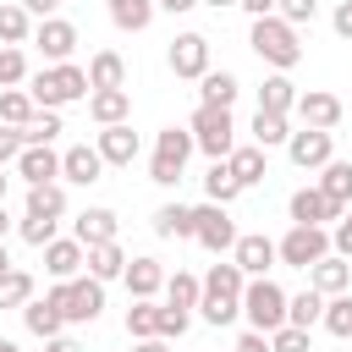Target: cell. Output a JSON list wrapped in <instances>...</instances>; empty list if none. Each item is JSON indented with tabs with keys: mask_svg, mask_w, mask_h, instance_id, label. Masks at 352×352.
I'll use <instances>...</instances> for the list:
<instances>
[{
	"mask_svg": "<svg viewBox=\"0 0 352 352\" xmlns=\"http://www.w3.org/2000/svg\"><path fill=\"white\" fill-rule=\"evenodd\" d=\"M154 6H160V11H170V16H182V11H192L198 0H154Z\"/></svg>",
	"mask_w": 352,
	"mask_h": 352,
	"instance_id": "58",
	"label": "cell"
},
{
	"mask_svg": "<svg viewBox=\"0 0 352 352\" xmlns=\"http://www.w3.org/2000/svg\"><path fill=\"white\" fill-rule=\"evenodd\" d=\"M28 297H33V275H28V270H16V264H11V270H6V275H0V308H22V302H28Z\"/></svg>",
	"mask_w": 352,
	"mask_h": 352,
	"instance_id": "42",
	"label": "cell"
},
{
	"mask_svg": "<svg viewBox=\"0 0 352 352\" xmlns=\"http://www.w3.org/2000/svg\"><path fill=\"white\" fill-rule=\"evenodd\" d=\"M33 38V16L11 0V6H0V44H28Z\"/></svg>",
	"mask_w": 352,
	"mask_h": 352,
	"instance_id": "38",
	"label": "cell"
},
{
	"mask_svg": "<svg viewBox=\"0 0 352 352\" xmlns=\"http://www.w3.org/2000/svg\"><path fill=\"white\" fill-rule=\"evenodd\" d=\"M330 28H336L341 38H352V0H341V6H336V16H330Z\"/></svg>",
	"mask_w": 352,
	"mask_h": 352,
	"instance_id": "54",
	"label": "cell"
},
{
	"mask_svg": "<svg viewBox=\"0 0 352 352\" xmlns=\"http://www.w3.org/2000/svg\"><path fill=\"white\" fill-rule=\"evenodd\" d=\"M198 297H204V280H198V275H187V270L165 275V302H176V308H198Z\"/></svg>",
	"mask_w": 352,
	"mask_h": 352,
	"instance_id": "37",
	"label": "cell"
},
{
	"mask_svg": "<svg viewBox=\"0 0 352 352\" xmlns=\"http://www.w3.org/2000/svg\"><path fill=\"white\" fill-rule=\"evenodd\" d=\"M319 324H324L330 336H352V297H346V292L324 297V314H319Z\"/></svg>",
	"mask_w": 352,
	"mask_h": 352,
	"instance_id": "41",
	"label": "cell"
},
{
	"mask_svg": "<svg viewBox=\"0 0 352 352\" xmlns=\"http://www.w3.org/2000/svg\"><path fill=\"white\" fill-rule=\"evenodd\" d=\"M60 176H66V182H77V187L99 182V176H104V160H99V148H94V143H77V148H66V154H60Z\"/></svg>",
	"mask_w": 352,
	"mask_h": 352,
	"instance_id": "19",
	"label": "cell"
},
{
	"mask_svg": "<svg viewBox=\"0 0 352 352\" xmlns=\"http://www.w3.org/2000/svg\"><path fill=\"white\" fill-rule=\"evenodd\" d=\"M50 236H55V220L50 214H22V242L28 248H44Z\"/></svg>",
	"mask_w": 352,
	"mask_h": 352,
	"instance_id": "48",
	"label": "cell"
},
{
	"mask_svg": "<svg viewBox=\"0 0 352 352\" xmlns=\"http://www.w3.org/2000/svg\"><path fill=\"white\" fill-rule=\"evenodd\" d=\"M132 352H170V346H165V341H160V336H148V341H138V346H132Z\"/></svg>",
	"mask_w": 352,
	"mask_h": 352,
	"instance_id": "59",
	"label": "cell"
},
{
	"mask_svg": "<svg viewBox=\"0 0 352 352\" xmlns=\"http://www.w3.org/2000/svg\"><path fill=\"white\" fill-rule=\"evenodd\" d=\"M319 314H324V297L308 286V292H297V297H286V324H297V330H314L319 324Z\"/></svg>",
	"mask_w": 352,
	"mask_h": 352,
	"instance_id": "31",
	"label": "cell"
},
{
	"mask_svg": "<svg viewBox=\"0 0 352 352\" xmlns=\"http://www.w3.org/2000/svg\"><path fill=\"white\" fill-rule=\"evenodd\" d=\"M248 44H253V55H258L264 66H275V72H292V66L302 60L297 28H292V22H280V16H253V33H248Z\"/></svg>",
	"mask_w": 352,
	"mask_h": 352,
	"instance_id": "2",
	"label": "cell"
},
{
	"mask_svg": "<svg viewBox=\"0 0 352 352\" xmlns=\"http://www.w3.org/2000/svg\"><path fill=\"white\" fill-rule=\"evenodd\" d=\"M82 253H88V248H82L77 236H50V242H44V270H50L55 280H72V275L82 270Z\"/></svg>",
	"mask_w": 352,
	"mask_h": 352,
	"instance_id": "16",
	"label": "cell"
},
{
	"mask_svg": "<svg viewBox=\"0 0 352 352\" xmlns=\"http://www.w3.org/2000/svg\"><path fill=\"white\" fill-rule=\"evenodd\" d=\"M72 236L82 248H99V242H116V209H82L72 220Z\"/></svg>",
	"mask_w": 352,
	"mask_h": 352,
	"instance_id": "20",
	"label": "cell"
},
{
	"mask_svg": "<svg viewBox=\"0 0 352 352\" xmlns=\"http://www.w3.org/2000/svg\"><path fill=\"white\" fill-rule=\"evenodd\" d=\"M44 352H82V346H77L72 336H50V341H44Z\"/></svg>",
	"mask_w": 352,
	"mask_h": 352,
	"instance_id": "57",
	"label": "cell"
},
{
	"mask_svg": "<svg viewBox=\"0 0 352 352\" xmlns=\"http://www.w3.org/2000/svg\"><path fill=\"white\" fill-rule=\"evenodd\" d=\"M16 82H28V55L22 44H0V88H16Z\"/></svg>",
	"mask_w": 352,
	"mask_h": 352,
	"instance_id": "44",
	"label": "cell"
},
{
	"mask_svg": "<svg viewBox=\"0 0 352 352\" xmlns=\"http://www.w3.org/2000/svg\"><path fill=\"white\" fill-rule=\"evenodd\" d=\"M154 236H192V209L187 204H160L154 209Z\"/></svg>",
	"mask_w": 352,
	"mask_h": 352,
	"instance_id": "33",
	"label": "cell"
},
{
	"mask_svg": "<svg viewBox=\"0 0 352 352\" xmlns=\"http://www.w3.org/2000/svg\"><path fill=\"white\" fill-rule=\"evenodd\" d=\"M33 110H38V104H33L28 88H0V121H6V126H22Z\"/></svg>",
	"mask_w": 352,
	"mask_h": 352,
	"instance_id": "39",
	"label": "cell"
},
{
	"mask_svg": "<svg viewBox=\"0 0 352 352\" xmlns=\"http://www.w3.org/2000/svg\"><path fill=\"white\" fill-rule=\"evenodd\" d=\"M94 148H99V160H104V165H132V160H138V132H132L126 121H116V126H104V132H99V143H94Z\"/></svg>",
	"mask_w": 352,
	"mask_h": 352,
	"instance_id": "18",
	"label": "cell"
},
{
	"mask_svg": "<svg viewBox=\"0 0 352 352\" xmlns=\"http://www.w3.org/2000/svg\"><path fill=\"white\" fill-rule=\"evenodd\" d=\"M270 352H314V346H308V330L280 324V330H270Z\"/></svg>",
	"mask_w": 352,
	"mask_h": 352,
	"instance_id": "46",
	"label": "cell"
},
{
	"mask_svg": "<svg viewBox=\"0 0 352 352\" xmlns=\"http://www.w3.org/2000/svg\"><path fill=\"white\" fill-rule=\"evenodd\" d=\"M16 132H22V148H28V143H55L66 126H60V116H55V110H33Z\"/></svg>",
	"mask_w": 352,
	"mask_h": 352,
	"instance_id": "32",
	"label": "cell"
},
{
	"mask_svg": "<svg viewBox=\"0 0 352 352\" xmlns=\"http://www.w3.org/2000/svg\"><path fill=\"white\" fill-rule=\"evenodd\" d=\"M22 319H28V330H33V336H44V341H50V336H60V324H66V314H60V302H55V297H44V302H33V297H28V302H22Z\"/></svg>",
	"mask_w": 352,
	"mask_h": 352,
	"instance_id": "24",
	"label": "cell"
},
{
	"mask_svg": "<svg viewBox=\"0 0 352 352\" xmlns=\"http://www.w3.org/2000/svg\"><path fill=\"white\" fill-rule=\"evenodd\" d=\"M121 280H126L132 297H154V292H165V270H160V258H126Z\"/></svg>",
	"mask_w": 352,
	"mask_h": 352,
	"instance_id": "21",
	"label": "cell"
},
{
	"mask_svg": "<svg viewBox=\"0 0 352 352\" xmlns=\"http://www.w3.org/2000/svg\"><path fill=\"white\" fill-rule=\"evenodd\" d=\"M16 154H22V132L16 126H0V165H11Z\"/></svg>",
	"mask_w": 352,
	"mask_h": 352,
	"instance_id": "52",
	"label": "cell"
},
{
	"mask_svg": "<svg viewBox=\"0 0 352 352\" xmlns=\"http://www.w3.org/2000/svg\"><path fill=\"white\" fill-rule=\"evenodd\" d=\"M6 231H11V214H6V204H0V242H6Z\"/></svg>",
	"mask_w": 352,
	"mask_h": 352,
	"instance_id": "60",
	"label": "cell"
},
{
	"mask_svg": "<svg viewBox=\"0 0 352 352\" xmlns=\"http://www.w3.org/2000/svg\"><path fill=\"white\" fill-rule=\"evenodd\" d=\"M286 209H292V226H324V220H341V204H330L319 187H297Z\"/></svg>",
	"mask_w": 352,
	"mask_h": 352,
	"instance_id": "11",
	"label": "cell"
},
{
	"mask_svg": "<svg viewBox=\"0 0 352 352\" xmlns=\"http://www.w3.org/2000/svg\"><path fill=\"white\" fill-rule=\"evenodd\" d=\"M236 352H270V336H264V330H242Z\"/></svg>",
	"mask_w": 352,
	"mask_h": 352,
	"instance_id": "53",
	"label": "cell"
},
{
	"mask_svg": "<svg viewBox=\"0 0 352 352\" xmlns=\"http://www.w3.org/2000/svg\"><path fill=\"white\" fill-rule=\"evenodd\" d=\"M170 72L176 77H204L209 72V38L204 33H176L170 38Z\"/></svg>",
	"mask_w": 352,
	"mask_h": 352,
	"instance_id": "10",
	"label": "cell"
},
{
	"mask_svg": "<svg viewBox=\"0 0 352 352\" xmlns=\"http://www.w3.org/2000/svg\"><path fill=\"white\" fill-rule=\"evenodd\" d=\"M187 324H192V319H187V308H176V302H165V308H160V341L187 336Z\"/></svg>",
	"mask_w": 352,
	"mask_h": 352,
	"instance_id": "49",
	"label": "cell"
},
{
	"mask_svg": "<svg viewBox=\"0 0 352 352\" xmlns=\"http://www.w3.org/2000/svg\"><path fill=\"white\" fill-rule=\"evenodd\" d=\"M248 16H275V0H236Z\"/></svg>",
	"mask_w": 352,
	"mask_h": 352,
	"instance_id": "56",
	"label": "cell"
},
{
	"mask_svg": "<svg viewBox=\"0 0 352 352\" xmlns=\"http://www.w3.org/2000/svg\"><path fill=\"white\" fill-rule=\"evenodd\" d=\"M88 116L99 126H116V121L132 116V94L126 88H88Z\"/></svg>",
	"mask_w": 352,
	"mask_h": 352,
	"instance_id": "17",
	"label": "cell"
},
{
	"mask_svg": "<svg viewBox=\"0 0 352 352\" xmlns=\"http://www.w3.org/2000/svg\"><path fill=\"white\" fill-rule=\"evenodd\" d=\"M192 242H204L209 253H231L236 226H231L226 204H204V209H192Z\"/></svg>",
	"mask_w": 352,
	"mask_h": 352,
	"instance_id": "7",
	"label": "cell"
},
{
	"mask_svg": "<svg viewBox=\"0 0 352 352\" xmlns=\"http://www.w3.org/2000/svg\"><path fill=\"white\" fill-rule=\"evenodd\" d=\"M198 308H204L209 324H231L242 314V297H198Z\"/></svg>",
	"mask_w": 352,
	"mask_h": 352,
	"instance_id": "45",
	"label": "cell"
},
{
	"mask_svg": "<svg viewBox=\"0 0 352 352\" xmlns=\"http://www.w3.org/2000/svg\"><path fill=\"white\" fill-rule=\"evenodd\" d=\"M231 264L253 280V275H264V270L275 264V242L258 236V231H253V236H236V242H231Z\"/></svg>",
	"mask_w": 352,
	"mask_h": 352,
	"instance_id": "15",
	"label": "cell"
},
{
	"mask_svg": "<svg viewBox=\"0 0 352 352\" xmlns=\"http://www.w3.org/2000/svg\"><path fill=\"white\" fill-rule=\"evenodd\" d=\"M16 176H22L28 187H38V182H55V176H60V154H55L50 143H28V148L16 154Z\"/></svg>",
	"mask_w": 352,
	"mask_h": 352,
	"instance_id": "14",
	"label": "cell"
},
{
	"mask_svg": "<svg viewBox=\"0 0 352 352\" xmlns=\"http://www.w3.org/2000/svg\"><path fill=\"white\" fill-rule=\"evenodd\" d=\"M6 270H11V253H6V242H0V275H6Z\"/></svg>",
	"mask_w": 352,
	"mask_h": 352,
	"instance_id": "62",
	"label": "cell"
},
{
	"mask_svg": "<svg viewBox=\"0 0 352 352\" xmlns=\"http://www.w3.org/2000/svg\"><path fill=\"white\" fill-rule=\"evenodd\" d=\"M275 16H280V22H292V28H302V22H314V16H319V0H275Z\"/></svg>",
	"mask_w": 352,
	"mask_h": 352,
	"instance_id": "47",
	"label": "cell"
},
{
	"mask_svg": "<svg viewBox=\"0 0 352 352\" xmlns=\"http://www.w3.org/2000/svg\"><path fill=\"white\" fill-rule=\"evenodd\" d=\"M82 270H88L94 280H116V275L126 270V253H121L116 242H99V248H88V253H82Z\"/></svg>",
	"mask_w": 352,
	"mask_h": 352,
	"instance_id": "28",
	"label": "cell"
},
{
	"mask_svg": "<svg viewBox=\"0 0 352 352\" xmlns=\"http://www.w3.org/2000/svg\"><path fill=\"white\" fill-rule=\"evenodd\" d=\"M6 187H11V176H6V165H0V204H6Z\"/></svg>",
	"mask_w": 352,
	"mask_h": 352,
	"instance_id": "61",
	"label": "cell"
},
{
	"mask_svg": "<svg viewBox=\"0 0 352 352\" xmlns=\"http://www.w3.org/2000/svg\"><path fill=\"white\" fill-rule=\"evenodd\" d=\"M28 214H50V220H60V214H66V187H60V182H38V187H28Z\"/></svg>",
	"mask_w": 352,
	"mask_h": 352,
	"instance_id": "30",
	"label": "cell"
},
{
	"mask_svg": "<svg viewBox=\"0 0 352 352\" xmlns=\"http://www.w3.org/2000/svg\"><path fill=\"white\" fill-rule=\"evenodd\" d=\"M330 253H341V258H352V204L341 209V220H336V231H330Z\"/></svg>",
	"mask_w": 352,
	"mask_h": 352,
	"instance_id": "51",
	"label": "cell"
},
{
	"mask_svg": "<svg viewBox=\"0 0 352 352\" xmlns=\"http://www.w3.org/2000/svg\"><path fill=\"white\" fill-rule=\"evenodd\" d=\"M148 182H154V187H176V182H182V165L165 160V154H154V160H148Z\"/></svg>",
	"mask_w": 352,
	"mask_h": 352,
	"instance_id": "50",
	"label": "cell"
},
{
	"mask_svg": "<svg viewBox=\"0 0 352 352\" xmlns=\"http://www.w3.org/2000/svg\"><path fill=\"white\" fill-rule=\"evenodd\" d=\"M187 132H192V148H204L209 160H226V154L236 148V121H231L226 104H198Z\"/></svg>",
	"mask_w": 352,
	"mask_h": 352,
	"instance_id": "3",
	"label": "cell"
},
{
	"mask_svg": "<svg viewBox=\"0 0 352 352\" xmlns=\"http://www.w3.org/2000/svg\"><path fill=\"white\" fill-rule=\"evenodd\" d=\"M308 286H314L319 297H336V292H346V286H352V258H341V253H324V258H314V264H308Z\"/></svg>",
	"mask_w": 352,
	"mask_h": 352,
	"instance_id": "12",
	"label": "cell"
},
{
	"mask_svg": "<svg viewBox=\"0 0 352 352\" xmlns=\"http://www.w3.org/2000/svg\"><path fill=\"white\" fill-rule=\"evenodd\" d=\"M198 82H204V104H226V110H231L236 94H242V82H236L231 72H204Z\"/></svg>",
	"mask_w": 352,
	"mask_h": 352,
	"instance_id": "35",
	"label": "cell"
},
{
	"mask_svg": "<svg viewBox=\"0 0 352 352\" xmlns=\"http://www.w3.org/2000/svg\"><path fill=\"white\" fill-rule=\"evenodd\" d=\"M319 170H324V176H319V192L346 209V204H352V160H324Z\"/></svg>",
	"mask_w": 352,
	"mask_h": 352,
	"instance_id": "25",
	"label": "cell"
},
{
	"mask_svg": "<svg viewBox=\"0 0 352 352\" xmlns=\"http://www.w3.org/2000/svg\"><path fill=\"white\" fill-rule=\"evenodd\" d=\"M50 297L60 302L66 324H94L99 308H104V280H94V275H72V280H55Z\"/></svg>",
	"mask_w": 352,
	"mask_h": 352,
	"instance_id": "4",
	"label": "cell"
},
{
	"mask_svg": "<svg viewBox=\"0 0 352 352\" xmlns=\"http://www.w3.org/2000/svg\"><path fill=\"white\" fill-rule=\"evenodd\" d=\"M242 286H248V275L236 264H214L204 275V297H242Z\"/></svg>",
	"mask_w": 352,
	"mask_h": 352,
	"instance_id": "34",
	"label": "cell"
},
{
	"mask_svg": "<svg viewBox=\"0 0 352 352\" xmlns=\"http://www.w3.org/2000/svg\"><path fill=\"white\" fill-rule=\"evenodd\" d=\"M0 352H16V341H0Z\"/></svg>",
	"mask_w": 352,
	"mask_h": 352,
	"instance_id": "64",
	"label": "cell"
},
{
	"mask_svg": "<svg viewBox=\"0 0 352 352\" xmlns=\"http://www.w3.org/2000/svg\"><path fill=\"white\" fill-rule=\"evenodd\" d=\"M16 6H22L28 16H55V6H60V0H16Z\"/></svg>",
	"mask_w": 352,
	"mask_h": 352,
	"instance_id": "55",
	"label": "cell"
},
{
	"mask_svg": "<svg viewBox=\"0 0 352 352\" xmlns=\"http://www.w3.org/2000/svg\"><path fill=\"white\" fill-rule=\"evenodd\" d=\"M104 11H110V22H116L121 33H143L160 6H154V0H104Z\"/></svg>",
	"mask_w": 352,
	"mask_h": 352,
	"instance_id": "23",
	"label": "cell"
},
{
	"mask_svg": "<svg viewBox=\"0 0 352 352\" xmlns=\"http://www.w3.org/2000/svg\"><path fill=\"white\" fill-rule=\"evenodd\" d=\"M324 253H330V231H324V226H292V231L275 242V258L292 264V270H308V264L324 258Z\"/></svg>",
	"mask_w": 352,
	"mask_h": 352,
	"instance_id": "6",
	"label": "cell"
},
{
	"mask_svg": "<svg viewBox=\"0 0 352 352\" xmlns=\"http://www.w3.org/2000/svg\"><path fill=\"white\" fill-rule=\"evenodd\" d=\"M126 336H132V341L160 336V302H154V297H132V308H126Z\"/></svg>",
	"mask_w": 352,
	"mask_h": 352,
	"instance_id": "29",
	"label": "cell"
},
{
	"mask_svg": "<svg viewBox=\"0 0 352 352\" xmlns=\"http://www.w3.org/2000/svg\"><path fill=\"white\" fill-rule=\"evenodd\" d=\"M292 104H297V82H292L286 72H275V77H264V88H258V110H275V116H292Z\"/></svg>",
	"mask_w": 352,
	"mask_h": 352,
	"instance_id": "27",
	"label": "cell"
},
{
	"mask_svg": "<svg viewBox=\"0 0 352 352\" xmlns=\"http://www.w3.org/2000/svg\"><path fill=\"white\" fill-rule=\"evenodd\" d=\"M204 192H209V204H231V198L242 192V182L231 176V165H226V160H214V165H209V176H204Z\"/></svg>",
	"mask_w": 352,
	"mask_h": 352,
	"instance_id": "36",
	"label": "cell"
},
{
	"mask_svg": "<svg viewBox=\"0 0 352 352\" xmlns=\"http://www.w3.org/2000/svg\"><path fill=\"white\" fill-rule=\"evenodd\" d=\"M286 138H292L286 116H275V110H258V116H253V143H258V148H275V143H286Z\"/></svg>",
	"mask_w": 352,
	"mask_h": 352,
	"instance_id": "40",
	"label": "cell"
},
{
	"mask_svg": "<svg viewBox=\"0 0 352 352\" xmlns=\"http://www.w3.org/2000/svg\"><path fill=\"white\" fill-rule=\"evenodd\" d=\"M28 94H33L38 110H60L72 99H88V72L72 66V60H55V66H44V72L28 77Z\"/></svg>",
	"mask_w": 352,
	"mask_h": 352,
	"instance_id": "1",
	"label": "cell"
},
{
	"mask_svg": "<svg viewBox=\"0 0 352 352\" xmlns=\"http://www.w3.org/2000/svg\"><path fill=\"white\" fill-rule=\"evenodd\" d=\"M33 44H38V55H44L50 66H55V60H72V50H77V28H72L66 16H38Z\"/></svg>",
	"mask_w": 352,
	"mask_h": 352,
	"instance_id": "9",
	"label": "cell"
},
{
	"mask_svg": "<svg viewBox=\"0 0 352 352\" xmlns=\"http://www.w3.org/2000/svg\"><path fill=\"white\" fill-rule=\"evenodd\" d=\"M242 314H248V330H280L286 324V292L270 280V275H253L242 286Z\"/></svg>",
	"mask_w": 352,
	"mask_h": 352,
	"instance_id": "5",
	"label": "cell"
},
{
	"mask_svg": "<svg viewBox=\"0 0 352 352\" xmlns=\"http://www.w3.org/2000/svg\"><path fill=\"white\" fill-rule=\"evenodd\" d=\"M154 154H165V160H176V165H187V154H192V132H187V126H165V132L154 138Z\"/></svg>",
	"mask_w": 352,
	"mask_h": 352,
	"instance_id": "43",
	"label": "cell"
},
{
	"mask_svg": "<svg viewBox=\"0 0 352 352\" xmlns=\"http://www.w3.org/2000/svg\"><path fill=\"white\" fill-rule=\"evenodd\" d=\"M292 110L302 116V126H319V132H336V121H341V99H336V94H319V88L297 94Z\"/></svg>",
	"mask_w": 352,
	"mask_h": 352,
	"instance_id": "13",
	"label": "cell"
},
{
	"mask_svg": "<svg viewBox=\"0 0 352 352\" xmlns=\"http://www.w3.org/2000/svg\"><path fill=\"white\" fill-rule=\"evenodd\" d=\"M286 154H292V165H297V170H319L324 160H336V138H330V132H319V126H302V132H292V138H286Z\"/></svg>",
	"mask_w": 352,
	"mask_h": 352,
	"instance_id": "8",
	"label": "cell"
},
{
	"mask_svg": "<svg viewBox=\"0 0 352 352\" xmlns=\"http://www.w3.org/2000/svg\"><path fill=\"white\" fill-rule=\"evenodd\" d=\"M270 148H258V143H242V148H231L226 154V165H231V176L242 182V187H253V182H264V170H270V160H264Z\"/></svg>",
	"mask_w": 352,
	"mask_h": 352,
	"instance_id": "22",
	"label": "cell"
},
{
	"mask_svg": "<svg viewBox=\"0 0 352 352\" xmlns=\"http://www.w3.org/2000/svg\"><path fill=\"white\" fill-rule=\"evenodd\" d=\"M198 6H214V11H220V6H236V0H198Z\"/></svg>",
	"mask_w": 352,
	"mask_h": 352,
	"instance_id": "63",
	"label": "cell"
},
{
	"mask_svg": "<svg viewBox=\"0 0 352 352\" xmlns=\"http://www.w3.org/2000/svg\"><path fill=\"white\" fill-rule=\"evenodd\" d=\"M88 88H126V60L116 50H99L88 60Z\"/></svg>",
	"mask_w": 352,
	"mask_h": 352,
	"instance_id": "26",
	"label": "cell"
}]
</instances>
